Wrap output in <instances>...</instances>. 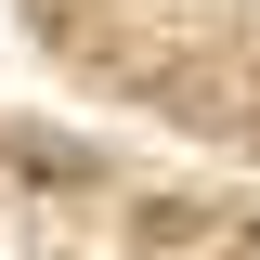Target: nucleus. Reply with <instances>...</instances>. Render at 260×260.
Returning a JSON list of instances; mask_svg holds the SVG:
<instances>
[{
	"label": "nucleus",
	"instance_id": "obj_1",
	"mask_svg": "<svg viewBox=\"0 0 260 260\" xmlns=\"http://www.w3.org/2000/svg\"><path fill=\"white\" fill-rule=\"evenodd\" d=\"M234 260H260V234H247V247H234Z\"/></svg>",
	"mask_w": 260,
	"mask_h": 260
}]
</instances>
